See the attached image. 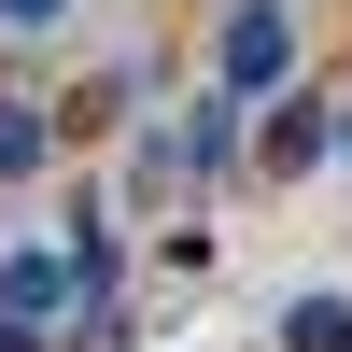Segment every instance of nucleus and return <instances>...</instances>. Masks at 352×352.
Wrapping results in <instances>:
<instances>
[{
	"mask_svg": "<svg viewBox=\"0 0 352 352\" xmlns=\"http://www.w3.org/2000/svg\"><path fill=\"white\" fill-rule=\"evenodd\" d=\"M212 85L268 113L282 85H296V0H226V28H212Z\"/></svg>",
	"mask_w": 352,
	"mask_h": 352,
	"instance_id": "f257e3e1",
	"label": "nucleus"
},
{
	"mask_svg": "<svg viewBox=\"0 0 352 352\" xmlns=\"http://www.w3.org/2000/svg\"><path fill=\"white\" fill-rule=\"evenodd\" d=\"M310 169H338V85H282L268 113H254V184H310Z\"/></svg>",
	"mask_w": 352,
	"mask_h": 352,
	"instance_id": "f03ea898",
	"label": "nucleus"
},
{
	"mask_svg": "<svg viewBox=\"0 0 352 352\" xmlns=\"http://www.w3.org/2000/svg\"><path fill=\"white\" fill-rule=\"evenodd\" d=\"M169 155H184V184H226V169L254 184V99L197 85V113H184V141H169Z\"/></svg>",
	"mask_w": 352,
	"mask_h": 352,
	"instance_id": "7ed1b4c3",
	"label": "nucleus"
},
{
	"mask_svg": "<svg viewBox=\"0 0 352 352\" xmlns=\"http://www.w3.org/2000/svg\"><path fill=\"white\" fill-rule=\"evenodd\" d=\"M56 310H85V268L43 254V240H14L0 254V324H56Z\"/></svg>",
	"mask_w": 352,
	"mask_h": 352,
	"instance_id": "20e7f679",
	"label": "nucleus"
},
{
	"mask_svg": "<svg viewBox=\"0 0 352 352\" xmlns=\"http://www.w3.org/2000/svg\"><path fill=\"white\" fill-rule=\"evenodd\" d=\"M282 352H352V282H310L282 310Z\"/></svg>",
	"mask_w": 352,
	"mask_h": 352,
	"instance_id": "39448f33",
	"label": "nucleus"
},
{
	"mask_svg": "<svg viewBox=\"0 0 352 352\" xmlns=\"http://www.w3.org/2000/svg\"><path fill=\"white\" fill-rule=\"evenodd\" d=\"M43 155H56V113L43 99H0V184H28Z\"/></svg>",
	"mask_w": 352,
	"mask_h": 352,
	"instance_id": "423d86ee",
	"label": "nucleus"
},
{
	"mask_svg": "<svg viewBox=\"0 0 352 352\" xmlns=\"http://www.w3.org/2000/svg\"><path fill=\"white\" fill-rule=\"evenodd\" d=\"M71 352H127V296H85L71 310Z\"/></svg>",
	"mask_w": 352,
	"mask_h": 352,
	"instance_id": "0eeeda50",
	"label": "nucleus"
},
{
	"mask_svg": "<svg viewBox=\"0 0 352 352\" xmlns=\"http://www.w3.org/2000/svg\"><path fill=\"white\" fill-rule=\"evenodd\" d=\"M56 14H71V0H0V28H56Z\"/></svg>",
	"mask_w": 352,
	"mask_h": 352,
	"instance_id": "6e6552de",
	"label": "nucleus"
},
{
	"mask_svg": "<svg viewBox=\"0 0 352 352\" xmlns=\"http://www.w3.org/2000/svg\"><path fill=\"white\" fill-rule=\"evenodd\" d=\"M0 352H43V324H0Z\"/></svg>",
	"mask_w": 352,
	"mask_h": 352,
	"instance_id": "1a4fd4ad",
	"label": "nucleus"
},
{
	"mask_svg": "<svg viewBox=\"0 0 352 352\" xmlns=\"http://www.w3.org/2000/svg\"><path fill=\"white\" fill-rule=\"evenodd\" d=\"M338 169H352V99H338Z\"/></svg>",
	"mask_w": 352,
	"mask_h": 352,
	"instance_id": "9d476101",
	"label": "nucleus"
}]
</instances>
